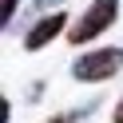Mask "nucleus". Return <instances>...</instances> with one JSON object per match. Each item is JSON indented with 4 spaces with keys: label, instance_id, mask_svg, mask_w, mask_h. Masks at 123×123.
Returning <instances> with one entry per match:
<instances>
[{
    "label": "nucleus",
    "instance_id": "obj_1",
    "mask_svg": "<svg viewBox=\"0 0 123 123\" xmlns=\"http://www.w3.org/2000/svg\"><path fill=\"white\" fill-rule=\"evenodd\" d=\"M115 20H119V0H91L87 8H83V16L68 28V40H72L75 48H83V44L99 40Z\"/></svg>",
    "mask_w": 123,
    "mask_h": 123
},
{
    "label": "nucleus",
    "instance_id": "obj_2",
    "mask_svg": "<svg viewBox=\"0 0 123 123\" xmlns=\"http://www.w3.org/2000/svg\"><path fill=\"white\" fill-rule=\"evenodd\" d=\"M123 72V48H91L87 56H75L72 75L80 83H103Z\"/></svg>",
    "mask_w": 123,
    "mask_h": 123
},
{
    "label": "nucleus",
    "instance_id": "obj_3",
    "mask_svg": "<svg viewBox=\"0 0 123 123\" xmlns=\"http://www.w3.org/2000/svg\"><path fill=\"white\" fill-rule=\"evenodd\" d=\"M64 24H72V20H68V12H60V8L52 12V16L36 20V24L28 28V36H24V48H28V52H40L44 44H52V40H56L60 32H68Z\"/></svg>",
    "mask_w": 123,
    "mask_h": 123
},
{
    "label": "nucleus",
    "instance_id": "obj_4",
    "mask_svg": "<svg viewBox=\"0 0 123 123\" xmlns=\"http://www.w3.org/2000/svg\"><path fill=\"white\" fill-rule=\"evenodd\" d=\"M16 8H20V0H4V28H12V20H16Z\"/></svg>",
    "mask_w": 123,
    "mask_h": 123
},
{
    "label": "nucleus",
    "instance_id": "obj_5",
    "mask_svg": "<svg viewBox=\"0 0 123 123\" xmlns=\"http://www.w3.org/2000/svg\"><path fill=\"white\" fill-rule=\"evenodd\" d=\"M80 115H83V107H80V111H64V115H52V119H44V123H75Z\"/></svg>",
    "mask_w": 123,
    "mask_h": 123
},
{
    "label": "nucleus",
    "instance_id": "obj_6",
    "mask_svg": "<svg viewBox=\"0 0 123 123\" xmlns=\"http://www.w3.org/2000/svg\"><path fill=\"white\" fill-rule=\"evenodd\" d=\"M56 4H64V0H36V8H56Z\"/></svg>",
    "mask_w": 123,
    "mask_h": 123
},
{
    "label": "nucleus",
    "instance_id": "obj_7",
    "mask_svg": "<svg viewBox=\"0 0 123 123\" xmlns=\"http://www.w3.org/2000/svg\"><path fill=\"white\" fill-rule=\"evenodd\" d=\"M115 123H123V95H119V107H115Z\"/></svg>",
    "mask_w": 123,
    "mask_h": 123
}]
</instances>
